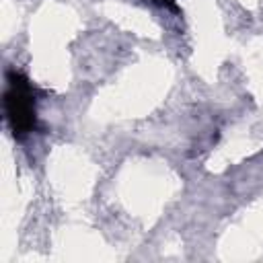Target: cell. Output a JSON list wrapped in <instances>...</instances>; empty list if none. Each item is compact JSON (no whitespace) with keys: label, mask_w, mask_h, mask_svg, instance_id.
Listing matches in <instances>:
<instances>
[{"label":"cell","mask_w":263,"mask_h":263,"mask_svg":"<svg viewBox=\"0 0 263 263\" xmlns=\"http://www.w3.org/2000/svg\"><path fill=\"white\" fill-rule=\"evenodd\" d=\"M160 8H171V10H177V0H148Z\"/></svg>","instance_id":"7a4b0ae2"},{"label":"cell","mask_w":263,"mask_h":263,"mask_svg":"<svg viewBox=\"0 0 263 263\" xmlns=\"http://www.w3.org/2000/svg\"><path fill=\"white\" fill-rule=\"evenodd\" d=\"M43 92L16 70L6 72V90H4V117L12 136L21 142L33 132H37V101Z\"/></svg>","instance_id":"6da1fadb"}]
</instances>
